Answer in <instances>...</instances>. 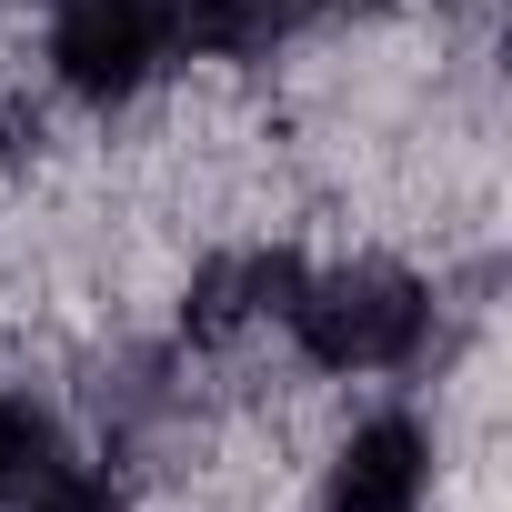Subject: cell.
<instances>
[{"instance_id":"obj_1","label":"cell","mask_w":512,"mask_h":512,"mask_svg":"<svg viewBox=\"0 0 512 512\" xmlns=\"http://www.w3.org/2000/svg\"><path fill=\"white\" fill-rule=\"evenodd\" d=\"M292 342H302V362H322V372H392V362H412L422 352V322H432V302H422V282L412 272H382V262H342V272H302V292H292Z\"/></svg>"},{"instance_id":"obj_2","label":"cell","mask_w":512,"mask_h":512,"mask_svg":"<svg viewBox=\"0 0 512 512\" xmlns=\"http://www.w3.org/2000/svg\"><path fill=\"white\" fill-rule=\"evenodd\" d=\"M161 61H171L161 0H61V21H51V71H61L81 101H131Z\"/></svg>"},{"instance_id":"obj_3","label":"cell","mask_w":512,"mask_h":512,"mask_svg":"<svg viewBox=\"0 0 512 512\" xmlns=\"http://www.w3.org/2000/svg\"><path fill=\"white\" fill-rule=\"evenodd\" d=\"M432 492V442L412 422H362L332 462V512H422Z\"/></svg>"},{"instance_id":"obj_4","label":"cell","mask_w":512,"mask_h":512,"mask_svg":"<svg viewBox=\"0 0 512 512\" xmlns=\"http://www.w3.org/2000/svg\"><path fill=\"white\" fill-rule=\"evenodd\" d=\"M161 21H171V51H201V61H251V51H272L282 0H161Z\"/></svg>"},{"instance_id":"obj_5","label":"cell","mask_w":512,"mask_h":512,"mask_svg":"<svg viewBox=\"0 0 512 512\" xmlns=\"http://www.w3.org/2000/svg\"><path fill=\"white\" fill-rule=\"evenodd\" d=\"M11 502H21V512H111V482H101L91 462H61V452H41V442H31V462H21Z\"/></svg>"},{"instance_id":"obj_6","label":"cell","mask_w":512,"mask_h":512,"mask_svg":"<svg viewBox=\"0 0 512 512\" xmlns=\"http://www.w3.org/2000/svg\"><path fill=\"white\" fill-rule=\"evenodd\" d=\"M31 442H41V432H31V412H21V402H0V492L21 482V462H31Z\"/></svg>"}]
</instances>
